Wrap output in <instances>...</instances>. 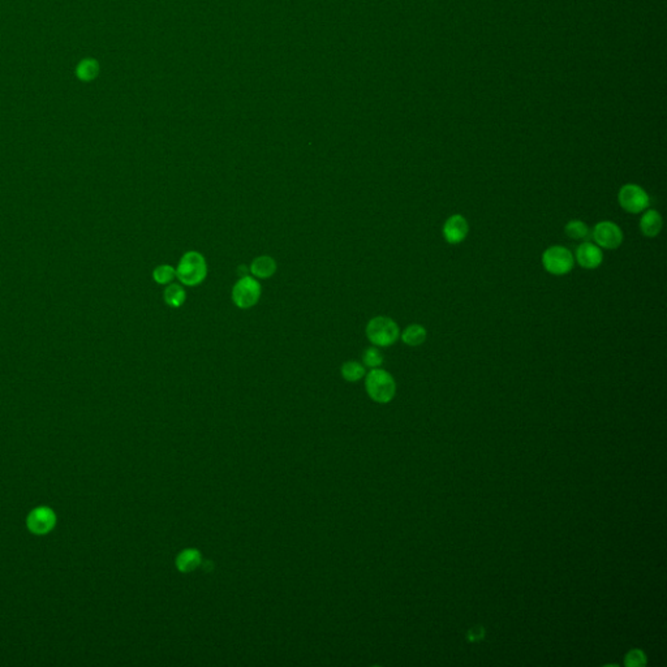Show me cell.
<instances>
[{
	"mask_svg": "<svg viewBox=\"0 0 667 667\" xmlns=\"http://www.w3.org/2000/svg\"><path fill=\"white\" fill-rule=\"evenodd\" d=\"M207 265L204 256L196 250L187 252L176 267V278L187 287H196L204 282Z\"/></svg>",
	"mask_w": 667,
	"mask_h": 667,
	"instance_id": "6da1fadb",
	"label": "cell"
},
{
	"mask_svg": "<svg viewBox=\"0 0 667 667\" xmlns=\"http://www.w3.org/2000/svg\"><path fill=\"white\" fill-rule=\"evenodd\" d=\"M366 337L375 347H390L400 338V328L390 317H374L366 325Z\"/></svg>",
	"mask_w": 667,
	"mask_h": 667,
	"instance_id": "7a4b0ae2",
	"label": "cell"
},
{
	"mask_svg": "<svg viewBox=\"0 0 667 667\" xmlns=\"http://www.w3.org/2000/svg\"><path fill=\"white\" fill-rule=\"evenodd\" d=\"M365 387L368 395L374 402L382 404L390 403L396 394V384L393 375L379 368H374L368 373Z\"/></svg>",
	"mask_w": 667,
	"mask_h": 667,
	"instance_id": "3957f363",
	"label": "cell"
},
{
	"mask_svg": "<svg viewBox=\"0 0 667 667\" xmlns=\"http://www.w3.org/2000/svg\"><path fill=\"white\" fill-rule=\"evenodd\" d=\"M543 269L554 276H562L574 270V253L562 245H553L546 249L543 254Z\"/></svg>",
	"mask_w": 667,
	"mask_h": 667,
	"instance_id": "277c9868",
	"label": "cell"
},
{
	"mask_svg": "<svg viewBox=\"0 0 667 667\" xmlns=\"http://www.w3.org/2000/svg\"><path fill=\"white\" fill-rule=\"evenodd\" d=\"M618 203L624 212L640 214L649 207L650 198L643 187L637 184H624L618 192Z\"/></svg>",
	"mask_w": 667,
	"mask_h": 667,
	"instance_id": "5b68a950",
	"label": "cell"
},
{
	"mask_svg": "<svg viewBox=\"0 0 667 667\" xmlns=\"http://www.w3.org/2000/svg\"><path fill=\"white\" fill-rule=\"evenodd\" d=\"M261 292L260 282L253 276L244 275L232 288V301L240 309H250L259 303Z\"/></svg>",
	"mask_w": 667,
	"mask_h": 667,
	"instance_id": "8992f818",
	"label": "cell"
},
{
	"mask_svg": "<svg viewBox=\"0 0 667 667\" xmlns=\"http://www.w3.org/2000/svg\"><path fill=\"white\" fill-rule=\"evenodd\" d=\"M592 238L594 244H597L601 249L614 250L622 245L623 231L621 227L611 220L599 222L592 232Z\"/></svg>",
	"mask_w": 667,
	"mask_h": 667,
	"instance_id": "52a82bcc",
	"label": "cell"
},
{
	"mask_svg": "<svg viewBox=\"0 0 667 667\" xmlns=\"http://www.w3.org/2000/svg\"><path fill=\"white\" fill-rule=\"evenodd\" d=\"M443 238L450 245L463 243L469 234V225L467 218L462 214H453L444 222L442 229Z\"/></svg>",
	"mask_w": 667,
	"mask_h": 667,
	"instance_id": "ba28073f",
	"label": "cell"
},
{
	"mask_svg": "<svg viewBox=\"0 0 667 667\" xmlns=\"http://www.w3.org/2000/svg\"><path fill=\"white\" fill-rule=\"evenodd\" d=\"M26 524L29 531L35 534H46L51 531L57 524L55 512L48 507H38L33 509L28 519Z\"/></svg>",
	"mask_w": 667,
	"mask_h": 667,
	"instance_id": "9c48e42d",
	"label": "cell"
},
{
	"mask_svg": "<svg viewBox=\"0 0 667 667\" xmlns=\"http://www.w3.org/2000/svg\"><path fill=\"white\" fill-rule=\"evenodd\" d=\"M574 257L577 263L587 270L599 269L603 262L602 249L599 248L597 244H593L589 241H584L577 247L576 253Z\"/></svg>",
	"mask_w": 667,
	"mask_h": 667,
	"instance_id": "30bf717a",
	"label": "cell"
},
{
	"mask_svg": "<svg viewBox=\"0 0 667 667\" xmlns=\"http://www.w3.org/2000/svg\"><path fill=\"white\" fill-rule=\"evenodd\" d=\"M640 231L645 238H657L664 227V219L661 214L653 210V209H646L643 212V215L640 218Z\"/></svg>",
	"mask_w": 667,
	"mask_h": 667,
	"instance_id": "8fae6325",
	"label": "cell"
},
{
	"mask_svg": "<svg viewBox=\"0 0 667 667\" xmlns=\"http://www.w3.org/2000/svg\"><path fill=\"white\" fill-rule=\"evenodd\" d=\"M203 565V556L197 549H185L176 558V568L182 574H189Z\"/></svg>",
	"mask_w": 667,
	"mask_h": 667,
	"instance_id": "7c38bea8",
	"label": "cell"
},
{
	"mask_svg": "<svg viewBox=\"0 0 667 667\" xmlns=\"http://www.w3.org/2000/svg\"><path fill=\"white\" fill-rule=\"evenodd\" d=\"M276 272V262L270 256H260L252 262L250 272L260 279H269Z\"/></svg>",
	"mask_w": 667,
	"mask_h": 667,
	"instance_id": "4fadbf2b",
	"label": "cell"
},
{
	"mask_svg": "<svg viewBox=\"0 0 667 667\" xmlns=\"http://www.w3.org/2000/svg\"><path fill=\"white\" fill-rule=\"evenodd\" d=\"M101 66L97 59L86 57L81 60L76 67V77L81 82H91L100 76Z\"/></svg>",
	"mask_w": 667,
	"mask_h": 667,
	"instance_id": "5bb4252c",
	"label": "cell"
},
{
	"mask_svg": "<svg viewBox=\"0 0 667 667\" xmlns=\"http://www.w3.org/2000/svg\"><path fill=\"white\" fill-rule=\"evenodd\" d=\"M400 338L409 347H419L426 341L428 331L422 325L412 323L404 328V331L400 334Z\"/></svg>",
	"mask_w": 667,
	"mask_h": 667,
	"instance_id": "9a60e30c",
	"label": "cell"
},
{
	"mask_svg": "<svg viewBox=\"0 0 667 667\" xmlns=\"http://www.w3.org/2000/svg\"><path fill=\"white\" fill-rule=\"evenodd\" d=\"M163 296H165L166 304L171 308H180L185 303V299H187V294H185L184 288L181 287L180 284H176V283H170L167 285V288L165 290Z\"/></svg>",
	"mask_w": 667,
	"mask_h": 667,
	"instance_id": "2e32d148",
	"label": "cell"
},
{
	"mask_svg": "<svg viewBox=\"0 0 667 667\" xmlns=\"http://www.w3.org/2000/svg\"><path fill=\"white\" fill-rule=\"evenodd\" d=\"M565 234L572 240H585L589 236V227L580 219H572L565 225Z\"/></svg>",
	"mask_w": 667,
	"mask_h": 667,
	"instance_id": "e0dca14e",
	"label": "cell"
},
{
	"mask_svg": "<svg viewBox=\"0 0 667 667\" xmlns=\"http://www.w3.org/2000/svg\"><path fill=\"white\" fill-rule=\"evenodd\" d=\"M365 375V366L357 361H347L341 366V377L348 382H357Z\"/></svg>",
	"mask_w": 667,
	"mask_h": 667,
	"instance_id": "ac0fdd59",
	"label": "cell"
},
{
	"mask_svg": "<svg viewBox=\"0 0 667 667\" xmlns=\"http://www.w3.org/2000/svg\"><path fill=\"white\" fill-rule=\"evenodd\" d=\"M362 362H364L365 366H368L370 369L379 368L384 362V355H382V352L378 350V347H375V346L369 347L362 353Z\"/></svg>",
	"mask_w": 667,
	"mask_h": 667,
	"instance_id": "d6986e66",
	"label": "cell"
},
{
	"mask_svg": "<svg viewBox=\"0 0 667 667\" xmlns=\"http://www.w3.org/2000/svg\"><path fill=\"white\" fill-rule=\"evenodd\" d=\"M153 278L158 284H170L176 278V270L170 265H160L153 272Z\"/></svg>",
	"mask_w": 667,
	"mask_h": 667,
	"instance_id": "ffe728a7",
	"label": "cell"
},
{
	"mask_svg": "<svg viewBox=\"0 0 667 667\" xmlns=\"http://www.w3.org/2000/svg\"><path fill=\"white\" fill-rule=\"evenodd\" d=\"M624 664H626V666L628 667H641L646 664V658H645V655L641 650L633 649L626 656Z\"/></svg>",
	"mask_w": 667,
	"mask_h": 667,
	"instance_id": "44dd1931",
	"label": "cell"
},
{
	"mask_svg": "<svg viewBox=\"0 0 667 667\" xmlns=\"http://www.w3.org/2000/svg\"><path fill=\"white\" fill-rule=\"evenodd\" d=\"M482 636H484V630H482L481 627H476V628H473V630L469 632V640H471V641H477V640L482 639Z\"/></svg>",
	"mask_w": 667,
	"mask_h": 667,
	"instance_id": "7402d4cb",
	"label": "cell"
}]
</instances>
